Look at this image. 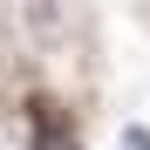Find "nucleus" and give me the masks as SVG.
<instances>
[{"instance_id":"obj_1","label":"nucleus","mask_w":150,"mask_h":150,"mask_svg":"<svg viewBox=\"0 0 150 150\" xmlns=\"http://www.w3.org/2000/svg\"><path fill=\"white\" fill-rule=\"evenodd\" d=\"M123 150H150V130H143V123H130V130H123Z\"/></svg>"}]
</instances>
